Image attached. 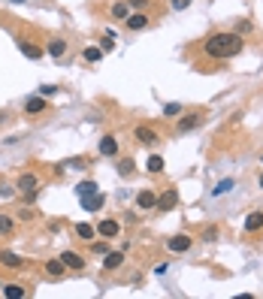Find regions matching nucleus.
Instances as JSON below:
<instances>
[{
    "label": "nucleus",
    "instance_id": "1",
    "mask_svg": "<svg viewBox=\"0 0 263 299\" xmlns=\"http://www.w3.org/2000/svg\"><path fill=\"white\" fill-rule=\"evenodd\" d=\"M242 48H245V40L239 37V33H230V30L212 33V37L203 43V51L212 61H230V58L242 55Z\"/></svg>",
    "mask_w": 263,
    "mask_h": 299
},
{
    "label": "nucleus",
    "instance_id": "2",
    "mask_svg": "<svg viewBox=\"0 0 263 299\" xmlns=\"http://www.w3.org/2000/svg\"><path fill=\"white\" fill-rule=\"evenodd\" d=\"M191 245H194V239H191V236H185V233H179V236L167 239V248H169L172 254H185V251H191Z\"/></svg>",
    "mask_w": 263,
    "mask_h": 299
},
{
    "label": "nucleus",
    "instance_id": "3",
    "mask_svg": "<svg viewBox=\"0 0 263 299\" xmlns=\"http://www.w3.org/2000/svg\"><path fill=\"white\" fill-rule=\"evenodd\" d=\"M118 233H121V224L112 221V218H106V221L97 224V236H100V239H115Z\"/></svg>",
    "mask_w": 263,
    "mask_h": 299
},
{
    "label": "nucleus",
    "instance_id": "4",
    "mask_svg": "<svg viewBox=\"0 0 263 299\" xmlns=\"http://www.w3.org/2000/svg\"><path fill=\"white\" fill-rule=\"evenodd\" d=\"M133 136H136V142H143V145H157V142H161V136H157L151 127H145V124H139L133 130Z\"/></svg>",
    "mask_w": 263,
    "mask_h": 299
},
{
    "label": "nucleus",
    "instance_id": "5",
    "mask_svg": "<svg viewBox=\"0 0 263 299\" xmlns=\"http://www.w3.org/2000/svg\"><path fill=\"white\" fill-rule=\"evenodd\" d=\"M61 263H64L67 269H73V272H82L85 269V257L82 254H73V251H64L61 254Z\"/></svg>",
    "mask_w": 263,
    "mask_h": 299
},
{
    "label": "nucleus",
    "instance_id": "6",
    "mask_svg": "<svg viewBox=\"0 0 263 299\" xmlns=\"http://www.w3.org/2000/svg\"><path fill=\"white\" fill-rule=\"evenodd\" d=\"M79 200H82V208H85V212H97V208H103V193H100V190L85 193V197H79Z\"/></svg>",
    "mask_w": 263,
    "mask_h": 299
},
{
    "label": "nucleus",
    "instance_id": "7",
    "mask_svg": "<svg viewBox=\"0 0 263 299\" xmlns=\"http://www.w3.org/2000/svg\"><path fill=\"white\" fill-rule=\"evenodd\" d=\"M37 187H40V179L33 172H24L22 179H19V184H15V190H22V193H33Z\"/></svg>",
    "mask_w": 263,
    "mask_h": 299
},
{
    "label": "nucleus",
    "instance_id": "8",
    "mask_svg": "<svg viewBox=\"0 0 263 299\" xmlns=\"http://www.w3.org/2000/svg\"><path fill=\"white\" fill-rule=\"evenodd\" d=\"M175 203H179V193H175V190H167L164 197H157V212L167 215L169 208H175Z\"/></svg>",
    "mask_w": 263,
    "mask_h": 299
},
{
    "label": "nucleus",
    "instance_id": "9",
    "mask_svg": "<svg viewBox=\"0 0 263 299\" xmlns=\"http://www.w3.org/2000/svg\"><path fill=\"white\" fill-rule=\"evenodd\" d=\"M200 124H203V118H200L197 112H191V115H185L179 124H175V130H179V133H188V130H194V127H200Z\"/></svg>",
    "mask_w": 263,
    "mask_h": 299
},
{
    "label": "nucleus",
    "instance_id": "10",
    "mask_svg": "<svg viewBox=\"0 0 263 299\" xmlns=\"http://www.w3.org/2000/svg\"><path fill=\"white\" fill-rule=\"evenodd\" d=\"M0 263H3L6 269H24V257L12 254V251H0Z\"/></svg>",
    "mask_w": 263,
    "mask_h": 299
},
{
    "label": "nucleus",
    "instance_id": "11",
    "mask_svg": "<svg viewBox=\"0 0 263 299\" xmlns=\"http://www.w3.org/2000/svg\"><path fill=\"white\" fill-rule=\"evenodd\" d=\"M121 263H124V251H109V254H103V269H106V272L118 269Z\"/></svg>",
    "mask_w": 263,
    "mask_h": 299
},
{
    "label": "nucleus",
    "instance_id": "12",
    "mask_svg": "<svg viewBox=\"0 0 263 299\" xmlns=\"http://www.w3.org/2000/svg\"><path fill=\"white\" fill-rule=\"evenodd\" d=\"M136 206L148 212V208L157 206V193H154V190H139V193H136Z\"/></svg>",
    "mask_w": 263,
    "mask_h": 299
},
{
    "label": "nucleus",
    "instance_id": "13",
    "mask_svg": "<svg viewBox=\"0 0 263 299\" xmlns=\"http://www.w3.org/2000/svg\"><path fill=\"white\" fill-rule=\"evenodd\" d=\"M19 48H22V55H24V58H30V61H40V58L46 55L43 48H37V46L27 43V40H19Z\"/></svg>",
    "mask_w": 263,
    "mask_h": 299
},
{
    "label": "nucleus",
    "instance_id": "14",
    "mask_svg": "<svg viewBox=\"0 0 263 299\" xmlns=\"http://www.w3.org/2000/svg\"><path fill=\"white\" fill-rule=\"evenodd\" d=\"M100 154L103 157H115L118 154V139L115 136H103L100 139Z\"/></svg>",
    "mask_w": 263,
    "mask_h": 299
},
{
    "label": "nucleus",
    "instance_id": "15",
    "mask_svg": "<svg viewBox=\"0 0 263 299\" xmlns=\"http://www.w3.org/2000/svg\"><path fill=\"white\" fill-rule=\"evenodd\" d=\"M46 106H48L46 97H30V100L24 103V112H27V115H40V112H46Z\"/></svg>",
    "mask_w": 263,
    "mask_h": 299
},
{
    "label": "nucleus",
    "instance_id": "16",
    "mask_svg": "<svg viewBox=\"0 0 263 299\" xmlns=\"http://www.w3.org/2000/svg\"><path fill=\"white\" fill-rule=\"evenodd\" d=\"M257 230H263V212H251L245 218V233H257Z\"/></svg>",
    "mask_w": 263,
    "mask_h": 299
},
{
    "label": "nucleus",
    "instance_id": "17",
    "mask_svg": "<svg viewBox=\"0 0 263 299\" xmlns=\"http://www.w3.org/2000/svg\"><path fill=\"white\" fill-rule=\"evenodd\" d=\"M148 24V15L145 12H136V15H127V27L130 30H143Z\"/></svg>",
    "mask_w": 263,
    "mask_h": 299
},
{
    "label": "nucleus",
    "instance_id": "18",
    "mask_svg": "<svg viewBox=\"0 0 263 299\" xmlns=\"http://www.w3.org/2000/svg\"><path fill=\"white\" fill-rule=\"evenodd\" d=\"M64 272H67V266L61 263V257H58V260H48V263H46V275H51V278H61Z\"/></svg>",
    "mask_w": 263,
    "mask_h": 299
},
{
    "label": "nucleus",
    "instance_id": "19",
    "mask_svg": "<svg viewBox=\"0 0 263 299\" xmlns=\"http://www.w3.org/2000/svg\"><path fill=\"white\" fill-rule=\"evenodd\" d=\"M82 58H85L88 64H100V61H103V48H97V46H88V48L82 51Z\"/></svg>",
    "mask_w": 263,
    "mask_h": 299
},
{
    "label": "nucleus",
    "instance_id": "20",
    "mask_svg": "<svg viewBox=\"0 0 263 299\" xmlns=\"http://www.w3.org/2000/svg\"><path fill=\"white\" fill-rule=\"evenodd\" d=\"M46 51H48L51 58H64V51H67V43H64V40L58 37V40H51V43H48V48H46Z\"/></svg>",
    "mask_w": 263,
    "mask_h": 299
},
{
    "label": "nucleus",
    "instance_id": "21",
    "mask_svg": "<svg viewBox=\"0 0 263 299\" xmlns=\"http://www.w3.org/2000/svg\"><path fill=\"white\" fill-rule=\"evenodd\" d=\"M76 236H79V239H88V242H91V239L97 236V230H94L91 224H76Z\"/></svg>",
    "mask_w": 263,
    "mask_h": 299
},
{
    "label": "nucleus",
    "instance_id": "22",
    "mask_svg": "<svg viewBox=\"0 0 263 299\" xmlns=\"http://www.w3.org/2000/svg\"><path fill=\"white\" fill-rule=\"evenodd\" d=\"M127 15H130L127 3H112V19H118V22H127Z\"/></svg>",
    "mask_w": 263,
    "mask_h": 299
},
{
    "label": "nucleus",
    "instance_id": "23",
    "mask_svg": "<svg viewBox=\"0 0 263 299\" xmlns=\"http://www.w3.org/2000/svg\"><path fill=\"white\" fill-rule=\"evenodd\" d=\"M145 169H148V172H164V157H161V154H151L148 163H145Z\"/></svg>",
    "mask_w": 263,
    "mask_h": 299
},
{
    "label": "nucleus",
    "instance_id": "24",
    "mask_svg": "<svg viewBox=\"0 0 263 299\" xmlns=\"http://www.w3.org/2000/svg\"><path fill=\"white\" fill-rule=\"evenodd\" d=\"M3 296H6V299H22V296H24V287H22V284H6V287H3Z\"/></svg>",
    "mask_w": 263,
    "mask_h": 299
},
{
    "label": "nucleus",
    "instance_id": "25",
    "mask_svg": "<svg viewBox=\"0 0 263 299\" xmlns=\"http://www.w3.org/2000/svg\"><path fill=\"white\" fill-rule=\"evenodd\" d=\"M230 190H233V179H224V182H218V184H215L212 197H224V193H230Z\"/></svg>",
    "mask_w": 263,
    "mask_h": 299
},
{
    "label": "nucleus",
    "instance_id": "26",
    "mask_svg": "<svg viewBox=\"0 0 263 299\" xmlns=\"http://www.w3.org/2000/svg\"><path fill=\"white\" fill-rule=\"evenodd\" d=\"M73 190H76V197H85V193H94V190H100V187H97V182H82V184H76Z\"/></svg>",
    "mask_w": 263,
    "mask_h": 299
},
{
    "label": "nucleus",
    "instance_id": "27",
    "mask_svg": "<svg viewBox=\"0 0 263 299\" xmlns=\"http://www.w3.org/2000/svg\"><path fill=\"white\" fill-rule=\"evenodd\" d=\"M82 166H85L82 157H73V161H64V163H61V169H82Z\"/></svg>",
    "mask_w": 263,
    "mask_h": 299
},
{
    "label": "nucleus",
    "instance_id": "28",
    "mask_svg": "<svg viewBox=\"0 0 263 299\" xmlns=\"http://www.w3.org/2000/svg\"><path fill=\"white\" fill-rule=\"evenodd\" d=\"M12 233V221L6 215H0V236H9Z\"/></svg>",
    "mask_w": 263,
    "mask_h": 299
},
{
    "label": "nucleus",
    "instance_id": "29",
    "mask_svg": "<svg viewBox=\"0 0 263 299\" xmlns=\"http://www.w3.org/2000/svg\"><path fill=\"white\" fill-rule=\"evenodd\" d=\"M164 115H167V118L182 115V106H179V103H167V106H164Z\"/></svg>",
    "mask_w": 263,
    "mask_h": 299
},
{
    "label": "nucleus",
    "instance_id": "30",
    "mask_svg": "<svg viewBox=\"0 0 263 299\" xmlns=\"http://www.w3.org/2000/svg\"><path fill=\"white\" fill-rule=\"evenodd\" d=\"M191 3H194V0H169V6H172L175 12H182V9H188Z\"/></svg>",
    "mask_w": 263,
    "mask_h": 299
},
{
    "label": "nucleus",
    "instance_id": "31",
    "mask_svg": "<svg viewBox=\"0 0 263 299\" xmlns=\"http://www.w3.org/2000/svg\"><path fill=\"white\" fill-rule=\"evenodd\" d=\"M118 172L121 175H133V161H121L118 163Z\"/></svg>",
    "mask_w": 263,
    "mask_h": 299
},
{
    "label": "nucleus",
    "instance_id": "32",
    "mask_svg": "<svg viewBox=\"0 0 263 299\" xmlns=\"http://www.w3.org/2000/svg\"><path fill=\"white\" fill-rule=\"evenodd\" d=\"M233 33H239V37H242V33H251V22H236V30Z\"/></svg>",
    "mask_w": 263,
    "mask_h": 299
},
{
    "label": "nucleus",
    "instance_id": "33",
    "mask_svg": "<svg viewBox=\"0 0 263 299\" xmlns=\"http://www.w3.org/2000/svg\"><path fill=\"white\" fill-rule=\"evenodd\" d=\"M58 91V85H40V94L43 97H48V94H55Z\"/></svg>",
    "mask_w": 263,
    "mask_h": 299
},
{
    "label": "nucleus",
    "instance_id": "34",
    "mask_svg": "<svg viewBox=\"0 0 263 299\" xmlns=\"http://www.w3.org/2000/svg\"><path fill=\"white\" fill-rule=\"evenodd\" d=\"M94 254H109V245L106 242H94Z\"/></svg>",
    "mask_w": 263,
    "mask_h": 299
},
{
    "label": "nucleus",
    "instance_id": "35",
    "mask_svg": "<svg viewBox=\"0 0 263 299\" xmlns=\"http://www.w3.org/2000/svg\"><path fill=\"white\" fill-rule=\"evenodd\" d=\"M12 193H15V187H9V184H0V197H3V200H9Z\"/></svg>",
    "mask_w": 263,
    "mask_h": 299
},
{
    "label": "nucleus",
    "instance_id": "36",
    "mask_svg": "<svg viewBox=\"0 0 263 299\" xmlns=\"http://www.w3.org/2000/svg\"><path fill=\"white\" fill-rule=\"evenodd\" d=\"M203 239H206V242H215V239H218V230H215V227H209V230L203 233Z\"/></svg>",
    "mask_w": 263,
    "mask_h": 299
},
{
    "label": "nucleus",
    "instance_id": "37",
    "mask_svg": "<svg viewBox=\"0 0 263 299\" xmlns=\"http://www.w3.org/2000/svg\"><path fill=\"white\" fill-rule=\"evenodd\" d=\"M100 48H103V51H112V48H115V43H112V37H106V40H103V43H100Z\"/></svg>",
    "mask_w": 263,
    "mask_h": 299
},
{
    "label": "nucleus",
    "instance_id": "38",
    "mask_svg": "<svg viewBox=\"0 0 263 299\" xmlns=\"http://www.w3.org/2000/svg\"><path fill=\"white\" fill-rule=\"evenodd\" d=\"M9 3H24V0H9Z\"/></svg>",
    "mask_w": 263,
    "mask_h": 299
},
{
    "label": "nucleus",
    "instance_id": "39",
    "mask_svg": "<svg viewBox=\"0 0 263 299\" xmlns=\"http://www.w3.org/2000/svg\"><path fill=\"white\" fill-rule=\"evenodd\" d=\"M260 187H263V172H260Z\"/></svg>",
    "mask_w": 263,
    "mask_h": 299
}]
</instances>
